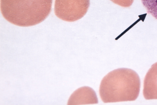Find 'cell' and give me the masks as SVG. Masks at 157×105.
Instances as JSON below:
<instances>
[{
  "mask_svg": "<svg viewBox=\"0 0 157 105\" xmlns=\"http://www.w3.org/2000/svg\"><path fill=\"white\" fill-rule=\"evenodd\" d=\"M116 4L122 7H127L132 4L133 0H110Z\"/></svg>",
  "mask_w": 157,
  "mask_h": 105,
  "instance_id": "7",
  "label": "cell"
},
{
  "mask_svg": "<svg viewBox=\"0 0 157 105\" xmlns=\"http://www.w3.org/2000/svg\"><path fill=\"white\" fill-rule=\"evenodd\" d=\"M147 12L157 19V0H141Z\"/></svg>",
  "mask_w": 157,
  "mask_h": 105,
  "instance_id": "6",
  "label": "cell"
},
{
  "mask_svg": "<svg viewBox=\"0 0 157 105\" xmlns=\"http://www.w3.org/2000/svg\"><path fill=\"white\" fill-rule=\"evenodd\" d=\"M143 94L146 99H157V62L151 66L145 75Z\"/></svg>",
  "mask_w": 157,
  "mask_h": 105,
  "instance_id": "5",
  "label": "cell"
},
{
  "mask_svg": "<svg viewBox=\"0 0 157 105\" xmlns=\"http://www.w3.org/2000/svg\"><path fill=\"white\" fill-rule=\"evenodd\" d=\"M52 0H0L4 18L21 27H29L44 21L50 14Z\"/></svg>",
  "mask_w": 157,
  "mask_h": 105,
  "instance_id": "2",
  "label": "cell"
},
{
  "mask_svg": "<svg viewBox=\"0 0 157 105\" xmlns=\"http://www.w3.org/2000/svg\"><path fill=\"white\" fill-rule=\"evenodd\" d=\"M98 100L94 91L88 87L78 89L71 95L68 101L70 105H83L98 103Z\"/></svg>",
  "mask_w": 157,
  "mask_h": 105,
  "instance_id": "4",
  "label": "cell"
},
{
  "mask_svg": "<svg viewBox=\"0 0 157 105\" xmlns=\"http://www.w3.org/2000/svg\"><path fill=\"white\" fill-rule=\"evenodd\" d=\"M90 5V0H55L54 12L59 19L73 22L85 15Z\"/></svg>",
  "mask_w": 157,
  "mask_h": 105,
  "instance_id": "3",
  "label": "cell"
},
{
  "mask_svg": "<svg viewBox=\"0 0 157 105\" xmlns=\"http://www.w3.org/2000/svg\"><path fill=\"white\" fill-rule=\"evenodd\" d=\"M140 85L139 77L135 71L119 68L104 77L100 83L99 94L105 103L134 101L139 95Z\"/></svg>",
  "mask_w": 157,
  "mask_h": 105,
  "instance_id": "1",
  "label": "cell"
}]
</instances>
